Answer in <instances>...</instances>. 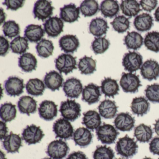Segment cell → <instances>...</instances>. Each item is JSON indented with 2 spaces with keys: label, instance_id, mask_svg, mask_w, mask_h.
<instances>
[{
  "label": "cell",
  "instance_id": "1",
  "mask_svg": "<svg viewBox=\"0 0 159 159\" xmlns=\"http://www.w3.org/2000/svg\"><path fill=\"white\" fill-rule=\"evenodd\" d=\"M138 146L134 139L126 135L119 139L116 143L115 150L117 154L126 159L132 158L136 154Z\"/></svg>",
  "mask_w": 159,
  "mask_h": 159
},
{
  "label": "cell",
  "instance_id": "2",
  "mask_svg": "<svg viewBox=\"0 0 159 159\" xmlns=\"http://www.w3.org/2000/svg\"><path fill=\"white\" fill-rule=\"evenodd\" d=\"M59 111L63 118L74 121L81 116V106L75 100L67 99L61 102Z\"/></svg>",
  "mask_w": 159,
  "mask_h": 159
},
{
  "label": "cell",
  "instance_id": "3",
  "mask_svg": "<svg viewBox=\"0 0 159 159\" xmlns=\"http://www.w3.org/2000/svg\"><path fill=\"white\" fill-rule=\"evenodd\" d=\"M69 151V147L66 141L57 139L48 145L46 153L52 159H63L67 156Z\"/></svg>",
  "mask_w": 159,
  "mask_h": 159
},
{
  "label": "cell",
  "instance_id": "4",
  "mask_svg": "<svg viewBox=\"0 0 159 159\" xmlns=\"http://www.w3.org/2000/svg\"><path fill=\"white\" fill-rule=\"evenodd\" d=\"M53 131L56 138L65 140L70 139L74 134V129L70 122L64 118H60L53 124Z\"/></svg>",
  "mask_w": 159,
  "mask_h": 159
},
{
  "label": "cell",
  "instance_id": "5",
  "mask_svg": "<svg viewBox=\"0 0 159 159\" xmlns=\"http://www.w3.org/2000/svg\"><path fill=\"white\" fill-rule=\"evenodd\" d=\"M119 134L114 126L108 124L104 123L96 130L98 139L104 144L114 143Z\"/></svg>",
  "mask_w": 159,
  "mask_h": 159
},
{
  "label": "cell",
  "instance_id": "6",
  "mask_svg": "<svg viewBox=\"0 0 159 159\" xmlns=\"http://www.w3.org/2000/svg\"><path fill=\"white\" fill-rule=\"evenodd\" d=\"M76 58L69 54H62L55 60L56 68L60 73L67 75L77 69Z\"/></svg>",
  "mask_w": 159,
  "mask_h": 159
},
{
  "label": "cell",
  "instance_id": "7",
  "mask_svg": "<svg viewBox=\"0 0 159 159\" xmlns=\"http://www.w3.org/2000/svg\"><path fill=\"white\" fill-rule=\"evenodd\" d=\"M123 91L126 93H134L138 91L139 88L142 86L139 76L132 73L123 72L120 82Z\"/></svg>",
  "mask_w": 159,
  "mask_h": 159
},
{
  "label": "cell",
  "instance_id": "8",
  "mask_svg": "<svg viewBox=\"0 0 159 159\" xmlns=\"http://www.w3.org/2000/svg\"><path fill=\"white\" fill-rule=\"evenodd\" d=\"M44 135L41 127L34 124L28 125L22 134V139L29 145L39 143Z\"/></svg>",
  "mask_w": 159,
  "mask_h": 159
},
{
  "label": "cell",
  "instance_id": "9",
  "mask_svg": "<svg viewBox=\"0 0 159 159\" xmlns=\"http://www.w3.org/2000/svg\"><path fill=\"white\" fill-rule=\"evenodd\" d=\"M143 63L142 56L135 52L129 51L124 56L122 65L125 70L130 73L137 71L141 68Z\"/></svg>",
  "mask_w": 159,
  "mask_h": 159
},
{
  "label": "cell",
  "instance_id": "10",
  "mask_svg": "<svg viewBox=\"0 0 159 159\" xmlns=\"http://www.w3.org/2000/svg\"><path fill=\"white\" fill-rule=\"evenodd\" d=\"M54 7L52 6V2L46 0H39L34 4L33 13L34 18L43 22L52 15Z\"/></svg>",
  "mask_w": 159,
  "mask_h": 159
},
{
  "label": "cell",
  "instance_id": "11",
  "mask_svg": "<svg viewBox=\"0 0 159 159\" xmlns=\"http://www.w3.org/2000/svg\"><path fill=\"white\" fill-rule=\"evenodd\" d=\"M4 87L5 93L8 95L19 96L24 93V80L16 76L10 77L4 82Z\"/></svg>",
  "mask_w": 159,
  "mask_h": 159
},
{
  "label": "cell",
  "instance_id": "12",
  "mask_svg": "<svg viewBox=\"0 0 159 159\" xmlns=\"http://www.w3.org/2000/svg\"><path fill=\"white\" fill-rule=\"evenodd\" d=\"M63 91L67 97L78 98L83 92V85L79 79L69 78L63 84Z\"/></svg>",
  "mask_w": 159,
  "mask_h": 159
},
{
  "label": "cell",
  "instance_id": "13",
  "mask_svg": "<svg viewBox=\"0 0 159 159\" xmlns=\"http://www.w3.org/2000/svg\"><path fill=\"white\" fill-rule=\"evenodd\" d=\"M43 25L44 31L50 38H56L64 31V22L57 16L50 17L43 23Z\"/></svg>",
  "mask_w": 159,
  "mask_h": 159
},
{
  "label": "cell",
  "instance_id": "14",
  "mask_svg": "<svg viewBox=\"0 0 159 159\" xmlns=\"http://www.w3.org/2000/svg\"><path fill=\"white\" fill-rule=\"evenodd\" d=\"M140 70L143 79L150 81L156 80L159 77V64L155 60L150 59L145 61Z\"/></svg>",
  "mask_w": 159,
  "mask_h": 159
},
{
  "label": "cell",
  "instance_id": "15",
  "mask_svg": "<svg viewBox=\"0 0 159 159\" xmlns=\"http://www.w3.org/2000/svg\"><path fill=\"white\" fill-rule=\"evenodd\" d=\"M39 115L44 120L51 121L57 115V106L54 102L45 100L40 104L38 109Z\"/></svg>",
  "mask_w": 159,
  "mask_h": 159
},
{
  "label": "cell",
  "instance_id": "16",
  "mask_svg": "<svg viewBox=\"0 0 159 159\" xmlns=\"http://www.w3.org/2000/svg\"><path fill=\"white\" fill-rule=\"evenodd\" d=\"M134 118L128 112H121L117 114L114 120V125L122 132H129L134 126Z\"/></svg>",
  "mask_w": 159,
  "mask_h": 159
},
{
  "label": "cell",
  "instance_id": "17",
  "mask_svg": "<svg viewBox=\"0 0 159 159\" xmlns=\"http://www.w3.org/2000/svg\"><path fill=\"white\" fill-rule=\"evenodd\" d=\"M100 87L93 83H90L84 86L83 90L82 100L88 105L97 103L101 96Z\"/></svg>",
  "mask_w": 159,
  "mask_h": 159
},
{
  "label": "cell",
  "instance_id": "18",
  "mask_svg": "<svg viewBox=\"0 0 159 159\" xmlns=\"http://www.w3.org/2000/svg\"><path fill=\"white\" fill-rule=\"evenodd\" d=\"M60 18L65 22L72 23L78 21L80 17V7L74 3L65 5L60 9Z\"/></svg>",
  "mask_w": 159,
  "mask_h": 159
},
{
  "label": "cell",
  "instance_id": "19",
  "mask_svg": "<svg viewBox=\"0 0 159 159\" xmlns=\"http://www.w3.org/2000/svg\"><path fill=\"white\" fill-rule=\"evenodd\" d=\"M93 135L91 131L85 127H80L73 134V139L75 144L81 148L88 147L93 141Z\"/></svg>",
  "mask_w": 159,
  "mask_h": 159
},
{
  "label": "cell",
  "instance_id": "20",
  "mask_svg": "<svg viewBox=\"0 0 159 159\" xmlns=\"http://www.w3.org/2000/svg\"><path fill=\"white\" fill-rule=\"evenodd\" d=\"M2 146L8 153L19 152V149L22 146V138L19 135L11 132L3 139Z\"/></svg>",
  "mask_w": 159,
  "mask_h": 159
},
{
  "label": "cell",
  "instance_id": "21",
  "mask_svg": "<svg viewBox=\"0 0 159 159\" xmlns=\"http://www.w3.org/2000/svg\"><path fill=\"white\" fill-rule=\"evenodd\" d=\"M64 79L61 73L55 70H51L46 73L43 79L45 86L52 92L59 90L63 85Z\"/></svg>",
  "mask_w": 159,
  "mask_h": 159
},
{
  "label": "cell",
  "instance_id": "22",
  "mask_svg": "<svg viewBox=\"0 0 159 159\" xmlns=\"http://www.w3.org/2000/svg\"><path fill=\"white\" fill-rule=\"evenodd\" d=\"M80 44L79 39L74 35H65L59 40V47L66 53H74L78 50Z\"/></svg>",
  "mask_w": 159,
  "mask_h": 159
},
{
  "label": "cell",
  "instance_id": "23",
  "mask_svg": "<svg viewBox=\"0 0 159 159\" xmlns=\"http://www.w3.org/2000/svg\"><path fill=\"white\" fill-rule=\"evenodd\" d=\"M17 107L21 113L30 116V114L35 113L37 111V102L31 97L23 96L19 98Z\"/></svg>",
  "mask_w": 159,
  "mask_h": 159
},
{
  "label": "cell",
  "instance_id": "24",
  "mask_svg": "<svg viewBox=\"0 0 159 159\" xmlns=\"http://www.w3.org/2000/svg\"><path fill=\"white\" fill-rule=\"evenodd\" d=\"M82 123L87 129L92 131L97 130L101 125L100 115L96 111H88L83 113Z\"/></svg>",
  "mask_w": 159,
  "mask_h": 159
},
{
  "label": "cell",
  "instance_id": "25",
  "mask_svg": "<svg viewBox=\"0 0 159 159\" xmlns=\"http://www.w3.org/2000/svg\"><path fill=\"white\" fill-rule=\"evenodd\" d=\"M98 110L101 117L106 119H111L116 116L118 111V107L115 101L105 99L99 104Z\"/></svg>",
  "mask_w": 159,
  "mask_h": 159
},
{
  "label": "cell",
  "instance_id": "26",
  "mask_svg": "<svg viewBox=\"0 0 159 159\" xmlns=\"http://www.w3.org/2000/svg\"><path fill=\"white\" fill-rule=\"evenodd\" d=\"M109 28L107 21L101 17H96L93 19L89 25L90 33L98 38L107 34Z\"/></svg>",
  "mask_w": 159,
  "mask_h": 159
},
{
  "label": "cell",
  "instance_id": "27",
  "mask_svg": "<svg viewBox=\"0 0 159 159\" xmlns=\"http://www.w3.org/2000/svg\"><path fill=\"white\" fill-rule=\"evenodd\" d=\"M38 61L35 56L30 53L23 54L18 58V66L25 72H31L36 70Z\"/></svg>",
  "mask_w": 159,
  "mask_h": 159
},
{
  "label": "cell",
  "instance_id": "28",
  "mask_svg": "<svg viewBox=\"0 0 159 159\" xmlns=\"http://www.w3.org/2000/svg\"><path fill=\"white\" fill-rule=\"evenodd\" d=\"M24 36L30 43H37L42 39L45 31L40 25H30L25 29Z\"/></svg>",
  "mask_w": 159,
  "mask_h": 159
},
{
  "label": "cell",
  "instance_id": "29",
  "mask_svg": "<svg viewBox=\"0 0 159 159\" xmlns=\"http://www.w3.org/2000/svg\"><path fill=\"white\" fill-rule=\"evenodd\" d=\"M153 18L149 14L142 13L135 18L134 26L140 32L148 31L153 26Z\"/></svg>",
  "mask_w": 159,
  "mask_h": 159
},
{
  "label": "cell",
  "instance_id": "30",
  "mask_svg": "<svg viewBox=\"0 0 159 159\" xmlns=\"http://www.w3.org/2000/svg\"><path fill=\"white\" fill-rule=\"evenodd\" d=\"M131 111L138 116H143L150 110V103L143 97L134 98L131 105Z\"/></svg>",
  "mask_w": 159,
  "mask_h": 159
},
{
  "label": "cell",
  "instance_id": "31",
  "mask_svg": "<svg viewBox=\"0 0 159 159\" xmlns=\"http://www.w3.org/2000/svg\"><path fill=\"white\" fill-rule=\"evenodd\" d=\"M100 10L105 18H112L119 12L120 6L117 1L105 0L100 4Z\"/></svg>",
  "mask_w": 159,
  "mask_h": 159
},
{
  "label": "cell",
  "instance_id": "32",
  "mask_svg": "<svg viewBox=\"0 0 159 159\" xmlns=\"http://www.w3.org/2000/svg\"><path fill=\"white\" fill-rule=\"evenodd\" d=\"M101 92L105 97L114 98L119 94L120 91L119 84L116 80L111 78H105L101 82L100 86Z\"/></svg>",
  "mask_w": 159,
  "mask_h": 159
},
{
  "label": "cell",
  "instance_id": "33",
  "mask_svg": "<svg viewBox=\"0 0 159 159\" xmlns=\"http://www.w3.org/2000/svg\"><path fill=\"white\" fill-rule=\"evenodd\" d=\"M25 87L28 94L35 97L42 95L45 89L44 82L37 78L30 79Z\"/></svg>",
  "mask_w": 159,
  "mask_h": 159
},
{
  "label": "cell",
  "instance_id": "34",
  "mask_svg": "<svg viewBox=\"0 0 159 159\" xmlns=\"http://www.w3.org/2000/svg\"><path fill=\"white\" fill-rule=\"evenodd\" d=\"M124 41L127 49L137 50L143 45V38L138 32H128L125 37Z\"/></svg>",
  "mask_w": 159,
  "mask_h": 159
},
{
  "label": "cell",
  "instance_id": "35",
  "mask_svg": "<svg viewBox=\"0 0 159 159\" xmlns=\"http://www.w3.org/2000/svg\"><path fill=\"white\" fill-rule=\"evenodd\" d=\"M122 12L128 17H134L141 11L140 4L135 0L122 1L120 4Z\"/></svg>",
  "mask_w": 159,
  "mask_h": 159
},
{
  "label": "cell",
  "instance_id": "36",
  "mask_svg": "<svg viewBox=\"0 0 159 159\" xmlns=\"http://www.w3.org/2000/svg\"><path fill=\"white\" fill-rule=\"evenodd\" d=\"M152 129L150 126L141 124L135 128L134 136L137 140L141 143L148 142L152 138Z\"/></svg>",
  "mask_w": 159,
  "mask_h": 159
},
{
  "label": "cell",
  "instance_id": "37",
  "mask_svg": "<svg viewBox=\"0 0 159 159\" xmlns=\"http://www.w3.org/2000/svg\"><path fill=\"white\" fill-rule=\"evenodd\" d=\"M16 113V106L11 102H6L1 106L0 118L4 122H11L14 120Z\"/></svg>",
  "mask_w": 159,
  "mask_h": 159
},
{
  "label": "cell",
  "instance_id": "38",
  "mask_svg": "<svg viewBox=\"0 0 159 159\" xmlns=\"http://www.w3.org/2000/svg\"><path fill=\"white\" fill-rule=\"evenodd\" d=\"M78 68L82 74L90 75L96 70V61L92 57L85 56L79 59Z\"/></svg>",
  "mask_w": 159,
  "mask_h": 159
},
{
  "label": "cell",
  "instance_id": "39",
  "mask_svg": "<svg viewBox=\"0 0 159 159\" xmlns=\"http://www.w3.org/2000/svg\"><path fill=\"white\" fill-rule=\"evenodd\" d=\"M36 49L39 57L46 58L52 55L54 47L52 41L43 39L38 43Z\"/></svg>",
  "mask_w": 159,
  "mask_h": 159
},
{
  "label": "cell",
  "instance_id": "40",
  "mask_svg": "<svg viewBox=\"0 0 159 159\" xmlns=\"http://www.w3.org/2000/svg\"><path fill=\"white\" fill-rule=\"evenodd\" d=\"M98 2L94 0L84 1L80 6V11L84 17H91L99 11Z\"/></svg>",
  "mask_w": 159,
  "mask_h": 159
},
{
  "label": "cell",
  "instance_id": "41",
  "mask_svg": "<svg viewBox=\"0 0 159 159\" xmlns=\"http://www.w3.org/2000/svg\"><path fill=\"white\" fill-rule=\"evenodd\" d=\"M10 47L14 53L23 54L29 49L28 40L25 37L17 36L11 42Z\"/></svg>",
  "mask_w": 159,
  "mask_h": 159
},
{
  "label": "cell",
  "instance_id": "42",
  "mask_svg": "<svg viewBox=\"0 0 159 159\" xmlns=\"http://www.w3.org/2000/svg\"><path fill=\"white\" fill-rule=\"evenodd\" d=\"M144 43L147 49L157 53L159 52V32H148L145 36Z\"/></svg>",
  "mask_w": 159,
  "mask_h": 159
},
{
  "label": "cell",
  "instance_id": "43",
  "mask_svg": "<svg viewBox=\"0 0 159 159\" xmlns=\"http://www.w3.org/2000/svg\"><path fill=\"white\" fill-rule=\"evenodd\" d=\"M3 34L5 37L12 39L19 35L20 33V28L19 25L15 21L13 20L5 22L2 26Z\"/></svg>",
  "mask_w": 159,
  "mask_h": 159
},
{
  "label": "cell",
  "instance_id": "44",
  "mask_svg": "<svg viewBox=\"0 0 159 159\" xmlns=\"http://www.w3.org/2000/svg\"><path fill=\"white\" fill-rule=\"evenodd\" d=\"M115 31L119 33H123L129 29L130 22L129 19L124 16H119L110 23Z\"/></svg>",
  "mask_w": 159,
  "mask_h": 159
},
{
  "label": "cell",
  "instance_id": "45",
  "mask_svg": "<svg viewBox=\"0 0 159 159\" xmlns=\"http://www.w3.org/2000/svg\"><path fill=\"white\" fill-rule=\"evenodd\" d=\"M110 45V42L105 37L95 38L92 43V50L95 54H101L108 50Z\"/></svg>",
  "mask_w": 159,
  "mask_h": 159
},
{
  "label": "cell",
  "instance_id": "46",
  "mask_svg": "<svg viewBox=\"0 0 159 159\" xmlns=\"http://www.w3.org/2000/svg\"><path fill=\"white\" fill-rule=\"evenodd\" d=\"M114 156L113 150L107 146H98L93 154V159H113Z\"/></svg>",
  "mask_w": 159,
  "mask_h": 159
},
{
  "label": "cell",
  "instance_id": "47",
  "mask_svg": "<svg viewBox=\"0 0 159 159\" xmlns=\"http://www.w3.org/2000/svg\"><path fill=\"white\" fill-rule=\"evenodd\" d=\"M145 93L146 98L149 101L153 103H159V84H153L148 85Z\"/></svg>",
  "mask_w": 159,
  "mask_h": 159
},
{
  "label": "cell",
  "instance_id": "48",
  "mask_svg": "<svg viewBox=\"0 0 159 159\" xmlns=\"http://www.w3.org/2000/svg\"><path fill=\"white\" fill-rule=\"evenodd\" d=\"M25 2L23 0H5L2 4L7 6V10L16 11L23 7Z\"/></svg>",
  "mask_w": 159,
  "mask_h": 159
},
{
  "label": "cell",
  "instance_id": "49",
  "mask_svg": "<svg viewBox=\"0 0 159 159\" xmlns=\"http://www.w3.org/2000/svg\"><path fill=\"white\" fill-rule=\"evenodd\" d=\"M157 3V1L156 0H141L140 1V5L142 9L149 12L155 9Z\"/></svg>",
  "mask_w": 159,
  "mask_h": 159
},
{
  "label": "cell",
  "instance_id": "50",
  "mask_svg": "<svg viewBox=\"0 0 159 159\" xmlns=\"http://www.w3.org/2000/svg\"><path fill=\"white\" fill-rule=\"evenodd\" d=\"M10 44L8 40L3 36H1V49L0 55L4 57L9 52Z\"/></svg>",
  "mask_w": 159,
  "mask_h": 159
},
{
  "label": "cell",
  "instance_id": "51",
  "mask_svg": "<svg viewBox=\"0 0 159 159\" xmlns=\"http://www.w3.org/2000/svg\"><path fill=\"white\" fill-rule=\"evenodd\" d=\"M149 150L153 154L159 155V137H156L152 139L149 143Z\"/></svg>",
  "mask_w": 159,
  "mask_h": 159
},
{
  "label": "cell",
  "instance_id": "52",
  "mask_svg": "<svg viewBox=\"0 0 159 159\" xmlns=\"http://www.w3.org/2000/svg\"><path fill=\"white\" fill-rule=\"evenodd\" d=\"M66 159H88L85 153L81 151L73 152L68 156Z\"/></svg>",
  "mask_w": 159,
  "mask_h": 159
},
{
  "label": "cell",
  "instance_id": "53",
  "mask_svg": "<svg viewBox=\"0 0 159 159\" xmlns=\"http://www.w3.org/2000/svg\"><path fill=\"white\" fill-rule=\"evenodd\" d=\"M0 127H1V140L4 139L8 133V127H7L6 123L3 121H1Z\"/></svg>",
  "mask_w": 159,
  "mask_h": 159
},
{
  "label": "cell",
  "instance_id": "54",
  "mask_svg": "<svg viewBox=\"0 0 159 159\" xmlns=\"http://www.w3.org/2000/svg\"><path fill=\"white\" fill-rule=\"evenodd\" d=\"M154 130L155 133L159 136V119L156 120L154 124Z\"/></svg>",
  "mask_w": 159,
  "mask_h": 159
},
{
  "label": "cell",
  "instance_id": "55",
  "mask_svg": "<svg viewBox=\"0 0 159 159\" xmlns=\"http://www.w3.org/2000/svg\"><path fill=\"white\" fill-rule=\"evenodd\" d=\"M154 15V17H155V21L156 22H159V6L155 11Z\"/></svg>",
  "mask_w": 159,
  "mask_h": 159
},
{
  "label": "cell",
  "instance_id": "56",
  "mask_svg": "<svg viewBox=\"0 0 159 159\" xmlns=\"http://www.w3.org/2000/svg\"><path fill=\"white\" fill-rule=\"evenodd\" d=\"M1 24H2V22L4 21L5 20V18H6V16H5V13L3 12V10L2 9H1Z\"/></svg>",
  "mask_w": 159,
  "mask_h": 159
},
{
  "label": "cell",
  "instance_id": "57",
  "mask_svg": "<svg viewBox=\"0 0 159 159\" xmlns=\"http://www.w3.org/2000/svg\"><path fill=\"white\" fill-rule=\"evenodd\" d=\"M1 159H6L5 158V155L2 151H1Z\"/></svg>",
  "mask_w": 159,
  "mask_h": 159
},
{
  "label": "cell",
  "instance_id": "58",
  "mask_svg": "<svg viewBox=\"0 0 159 159\" xmlns=\"http://www.w3.org/2000/svg\"><path fill=\"white\" fill-rule=\"evenodd\" d=\"M152 159L151 158H150V157H145V158H144V159Z\"/></svg>",
  "mask_w": 159,
  "mask_h": 159
},
{
  "label": "cell",
  "instance_id": "59",
  "mask_svg": "<svg viewBox=\"0 0 159 159\" xmlns=\"http://www.w3.org/2000/svg\"><path fill=\"white\" fill-rule=\"evenodd\" d=\"M43 159H52V158H43Z\"/></svg>",
  "mask_w": 159,
  "mask_h": 159
},
{
  "label": "cell",
  "instance_id": "60",
  "mask_svg": "<svg viewBox=\"0 0 159 159\" xmlns=\"http://www.w3.org/2000/svg\"><path fill=\"white\" fill-rule=\"evenodd\" d=\"M122 159V158H119V159Z\"/></svg>",
  "mask_w": 159,
  "mask_h": 159
},
{
  "label": "cell",
  "instance_id": "61",
  "mask_svg": "<svg viewBox=\"0 0 159 159\" xmlns=\"http://www.w3.org/2000/svg\"></svg>",
  "mask_w": 159,
  "mask_h": 159
}]
</instances>
